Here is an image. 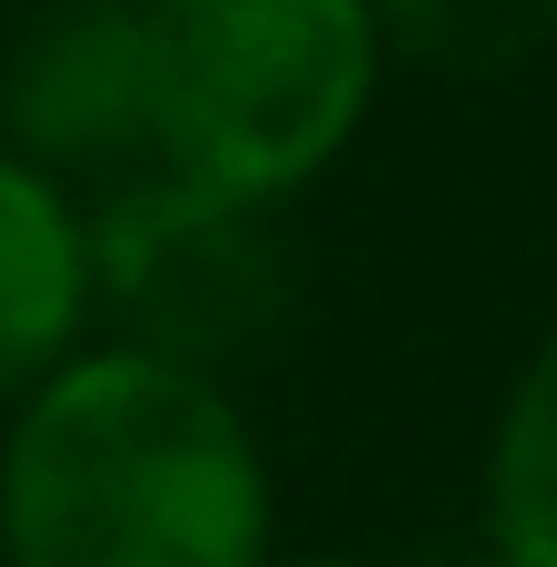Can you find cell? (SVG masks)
<instances>
[{"label": "cell", "mask_w": 557, "mask_h": 567, "mask_svg": "<svg viewBox=\"0 0 557 567\" xmlns=\"http://www.w3.org/2000/svg\"><path fill=\"white\" fill-rule=\"evenodd\" d=\"M10 130L40 150H149L140 10L60 0L10 60Z\"/></svg>", "instance_id": "3"}, {"label": "cell", "mask_w": 557, "mask_h": 567, "mask_svg": "<svg viewBox=\"0 0 557 567\" xmlns=\"http://www.w3.org/2000/svg\"><path fill=\"white\" fill-rule=\"evenodd\" d=\"M488 518H498L508 567H557V339L508 399L498 468H488Z\"/></svg>", "instance_id": "6"}, {"label": "cell", "mask_w": 557, "mask_h": 567, "mask_svg": "<svg viewBox=\"0 0 557 567\" xmlns=\"http://www.w3.org/2000/svg\"><path fill=\"white\" fill-rule=\"evenodd\" d=\"M369 20L448 80H508L557 40V0H369Z\"/></svg>", "instance_id": "5"}, {"label": "cell", "mask_w": 557, "mask_h": 567, "mask_svg": "<svg viewBox=\"0 0 557 567\" xmlns=\"http://www.w3.org/2000/svg\"><path fill=\"white\" fill-rule=\"evenodd\" d=\"M80 289H90V239H80V219L60 209V189H50L40 169H10V159H0V389L40 379V369L70 349Z\"/></svg>", "instance_id": "4"}, {"label": "cell", "mask_w": 557, "mask_h": 567, "mask_svg": "<svg viewBox=\"0 0 557 567\" xmlns=\"http://www.w3.org/2000/svg\"><path fill=\"white\" fill-rule=\"evenodd\" d=\"M379 20L369 0H149V159L209 199H279L369 110Z\"/></svg>", "instance_id": "2"}, {"label": "cell", "mask_w": 557, "mask_h": 567, "mask_svg": "<svg viewBox=\"0 0 557 567\" xmlns=\"http://www.w3.org/2000/svg\"><path fill=\"white\" fill-rule=\"evenodd\" d=\"M0 538L10 567H259V449L199 369L159 349L80 359L10 429Z\"/></svg>", "instance_id": "1"}]
</instances>
